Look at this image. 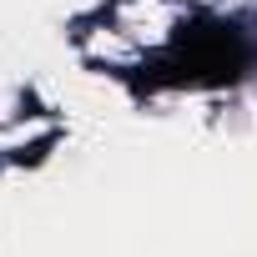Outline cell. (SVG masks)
Returning <instances> with one entry per match:
<instances>
[{
    "mask_svg": "<svg viewBox=\"0 0 257 257\" xmlns=\"http://www.w3.org/2000/svg\"><path fill=\"white\" fill-rule=\"evenodd\" d=\"M247 71V41L227 21H197L182 26L177 41L152 66V86H222Z\"/></svg>",
    "mask_w": 257,
    "mask_h": 257,
    "instance_id": "6da1fadb",
    "label": "cell"
}]
</instances>
